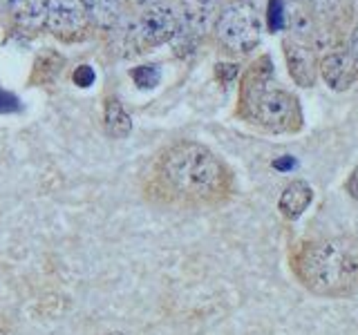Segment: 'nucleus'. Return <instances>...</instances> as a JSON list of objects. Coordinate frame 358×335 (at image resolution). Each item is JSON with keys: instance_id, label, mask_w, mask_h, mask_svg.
<instances>
[{"instance_id": "obj_5", "label": "nucleus", "mask_w": 358, "mask_h": 335, "mask_svg": "<svg viewBox=\"0 0 358 335\" xmlns=\"http://www.w3.org/2000/svg\"><path fill=\"white\" fill-rule=\"evenodd\" d=\"M177 27L179 20L171 7L155 5L150 9H145L132 29L134 47H137V52H148L152 47H159V45L175 38Z\"/></svg>"}, {"instance_id": "obj_20", "label": "nucleus", "mask_w": 358, "mask_h": 335, "mask_svg": "<svg viewBox=\"0 0 358 335\" xmlns=\"http://www.w3.org/2000/svg\"><path fill=\"white\" fill-rule=\"evenodd\" d=\"M347 193L358 201V168H354V172L347 179Z\"/></svg>"}, {"instance_id": "obj_11", "label": "nucleus", "mask_w": 358, "mask_h": 335, "mask_svg": "<svg viewBox=\"0 0 358 335\" xmlns=\"http://www.w3.org/2000/svg\"><path fill=\"white\" fill-rule=\"evenodd\" d=\"M7 7L11 16L25 29H36L45 22V11H48V0H9Z\"/></svg>"}, {"instance_id": "obj_14", "label": "nucleus", "mask_w": 358, "mask_h": 335, "mask_svg": "<svg viewBox=\"0 0 358 335\" xmlns=\"http://www.w3.org/2000/svg\"><path fill=\"white\" fill-rule=\"evenodd\" d=\"M159 67L157 65H141L137 70H132V81L137 83L141 89H152L157 83H159Z\"/></svg>"}, {"instance_id": "obj_18", "label": "nucleus", "mask_w": 358, "mask_h": 335, "mask_svg": "<svg viewBox=\"0 0 358 335\" xmlns=\"http://www.w3.org/2000/svg\"><path fill=\"white\" fill-rule=\"evenodd\" d=\"M11 110H18V98L0 89V112H11Z\"/></svg>"}, {"instance_id": "obj_17", "label": "nucleus", "mask_w": 358, "mask_h": 335, "mask_svg": "<svg viewBox=\"0 0 358 335\" xmlns=\"http://www.w3.org/2000/svg\"><path fill=\"white\" fill-rule=\"evenodd\" d=\"M215 74H217V78H220L222 83H231L233 78H235V74H238V65L220 63V65L215 67Z\"/></svg>"}, {"instance_id": "obj_1", "label": "nucleus", "mask_w": 358, "mask_h": 335, "mask_svg": "<svg viewBox=\"0 0 358 335\" xmlns=\"http://www.w3.org/2000/svg\"><path fill=\"white\" fill-rule=\"evenodd\" d=\"M155 181L159 193L179 206H217L231 193V174L206 145L179 141L157 161Z\"/></svg>"}, {"instance_id": "obj_13", "label": "nucleus", "mask_w": 358, "mask_h": 335, "mask_svg": "<svg viewBox=\"0 0 358 335\" xmlns=\"http://www.w3.org/2000/svg\"><path fill=\"white\" fill-rule=\"evenodd\" d=\"M87 16L101 27H112L121 14V0H81Z\"/></svg>"}, {"instance_id": "obj_16", "label": "nucleus", "mask_w": 358, "mask_h": 335, "mask_svg": "<svg viewBox=\"0 0 358 335\" xmlns=\"http://www.w3.org/2000/svg\"><path fill=\"white\" fill-rule=\"evenodd\" d=\"M74 83L78 87H90L94 83V70L90 65H81V67H76V72H74Z\"/></svg>"}, {"instance_id": "obj_9", "label": "nucleus", "mask_w": 358, "mask_h": 335, "mask_svg": "<svg viewBox=\"0 0 358 335\" xmlns=\"http://www.w3.org/2000/svg\"><path fill=\"white\" fill-rule=\"evenodd\" d=\"M282 47H285V61H287L291 78H294L300 87L316 85L318 65H316V59H313V52L296 38H287L282 43Z\"/></svg>"}, {"instance_id": "obj_4", "label": "nucleus", "mask_w": 358, "mask_h": 335, "mask_svg": "<svg viewBox=\"0 0 358 335\" xmlns=\"http://www.w3.org/2000/svg\"><path fill=\"white\" fill-rule=\"evenodd\" d=\"M215 36L227 50L235 54H249L262 40V20L255 7L233 3L220 11L215 20Z\"/></svg>"}, {"instance_id": "obj_10", "label": "nucleus", "mask_w": 358, "mask_h": 335, "mask_svg": "<svg viewBox=\"0 0 358 335\" xmlns=\"http://www.w3.org/2000/svg\"><path fill=\"white\" fill-rule=\"evenodd\" d=\"M311 201H313L311 186L307 181H302V179H296V181H291L282 190V195L278 199V208L282 212V217L294 221V219L302 217V212L309 208Z\"/></svg>"}, {"instance_id": "obj_7", "label": "nucleus", "mask_w": 358, "mask_h": 335, "mask_svg": "<svg viewBox=\"0 0 358 335\" xmlns=\"http://www.w3.org/2000/svg\"><path fill=\"white\" fill-rule=\"evenodd\" d=\"M217 3L220 0H184L182 20H179L175 38L193 45L201 34H206L210 22L215 20Z\"/></svg>"}, {"instance_id": "obj_8", "label": "nucleus", "mask_w": 358, "mask_h": 335, "mask_svg": "<svg viewBox=\"0 0 358 335\" xmlns=\"http://www.w3.org/2000/svg\"><path fill=\"white\" fill-rule=\"evenodd\" d=\"M318 70L322 81L331 89H336V92L350 89L358 78V65L350 52H329L327 56H322Z\"/></svg>"}, {"instance_id": "obj_23", "label": "nucleus", "mask_w": 358, "mask_h": 335, "mask_svg": "<svg viewBox=\"0 0 358 335\" xmlns=\"http://www.w3.org/2000/svg\"><path fill=\"white\" fill-rule=\"evenodd\" d=\"M108 335H123V333H119V331H115V333H108Z\"/></svg>"}, {"instance_id": "obj_22", "label": "nucleus", "mask_w": 358, "mask_h": 335, "mask_svg": "<svg viewBox=\"0 0 358 335\" xmlns=\"http://www.w3.org/2000/svg\"><path fill=\"white\" fill-rule=\"evenodd\" d=\"M132 5H148V3H152V0H130Z\"/></svg>"}, {"instance_id": "obj_3", "label": "nucleus", "mask_w": 358, "mask_h": 335, "mask_svg": "<svg viewBox=\"0 0 358 335\" xmlns=\"http://www.w3.org/2000/svg\"><path fill=\"white\" fill-rule=\"evenodd\" d=\"M271 59L262 56L244 74L240 87V117L273 134H291L305 126L300 100L273 83Z\"/></svg>"}, {"instance_id": "obj_6", "label": "nucleus", "mask_w": 358, "mask_h": 335, "mask_svg": "<svg viewBox=\"0 0 358 335\" xmlns=\"http://www.w3.org/2000/svg\"><path fill=\"white\" fill-rule=\"evenodd\" d=\"M45 25H48L54 36L74 40L85 34L90 25V16L81 0H48Z\"/></svg>"}, {"instance_id": "obj_21", "label": "nucleus", "mask_w": 358, "mask_h": 335, "mask_svg": "<svg viewBox=\"0 0 358 335\" xmlns=\"http://www.w3.org/2000/svg\"><path fill=\"white\" fill-rule=\"evenodd\" d=\"M350 54H352V59L356 61V65H358V25L354 27V31H352V40H350Z\"/></svg>"}, {"instance_id": "obj_19", "label": "nucleus", "mask_w": 358, "mask_h": 335, "mask_svg": "<svg viewBox=\"0 0 358 335\" xmlns=\"http://www.w3.org/2000/svg\"><path fill=\"white\" fill-rule=\"evenodd\" d=\"M311 7L316 11H322V14H327V11L336 9V5L341 3V0H309Z\"/></svg>"}, {"instance_id": "obj_12", "label": "nucleus", "mask_w": 358, "mask_h": 335, "mask_svg": "<svg viewBox=\"0 0 358 335\" xmlns=\"http://www.w3.org/2000/svg\"><path fill=\"white\" fill-rule=\"evenodd\" d=\"M103 121H106V132L112 139H126L132 132V121L130 114L115 96H110L106 100V110H103Z\"/></svg>"}, {"instance_id": "obj_2", "label": "nucleus", "mask_w": 358, "mask_h": 335, "mask_svg": "<svg viewBox=\"0 0 358 335\" xmlns=\"http://www.w3.org/2000/svg\"><path fill=\"white\" fill-rule=\"evenodd\" d=\"M298 282L320 297H350L358 293V244L350 239H311L291 255Z\"/></svg>"}, {"instance_id": "obj_15", "label": "nucleus", "mask_w": 358, "mask_h": 335, "mask_svg": "<svg viewBox=\"0 0 358 335\" xmlns=\"http://www.w3.org/2000/svg\"><path fill=\"white\" fill-rule=\"evenodd\" d=\"M282 20H287L285 3H282V0H271V3H268V22H271L273 29H278Z\"/></svg>"}]
</instances>
